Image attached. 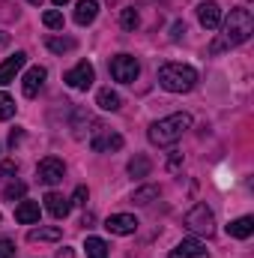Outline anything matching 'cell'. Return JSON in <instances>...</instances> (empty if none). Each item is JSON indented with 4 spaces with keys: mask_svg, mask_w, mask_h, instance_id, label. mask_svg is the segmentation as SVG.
Segmentation results:
<instances>
[{
    "mask_svg": "<svg viewBox=\"0 0 254 258\" xmlns=\"http://www.w3.org/2000/svg\"><path fill=\"white\" fill-rule=\"evenodd\" d=\"M96 105H99L102 111H117V108L123 105V99H120V93H117V90L102 87V90L96 93Z\"/></svg>",
    "mask_w": 254,
    "mask_h": 258,
    "instance_id": "17",
    "label": "cell"
},
{
    "mask_svg": "<svg viewBox=\"0 0 254 258\" xmlns=\"http://www.w3.org/2000/svg\"><path fill=\"white\" fill-rule=\"evenodd\" d=\"M171 258H209V249L197 237H186L171 249Z\"/></svg>",
    "mask_w": 254,
    "mask_h": 258,
    "instance_id": "9",
    "label": "cell"
},
{
    "mask_svg": "<svg viewBox=\"0 0 254 258\" xmlns=\"http://www.w3.org/2000/svg\"><path fill=\"white\" fill-rule=\"evenodd\" d=\"M42 24H45V27H51V30H63V12L48 9V12L42 15Z\"/></svg>",
    "mask_w": 254,
    "mask_h": 258,
    "instance_id": "24",
    "label": "cell"
},
{
    "mask_svg": "<svg viewBox=\"0 0 254 258\" xmlns=\"http://www.w3.org/2000/svg\"><path fill=\"white\" fill-rule=\"evenodd\" d=\"M39 213H42L39 201H21V204L15 207V222H21V225H36V222H39Z\"/></svg>",
    "mask_w": 254,
    "mask_h": 258,
    "instance_id": "15",
    "label": "cell"
},
{
    "mask_svg": "<svg viewBox=\"0 0 254 258\" xmlns=\"http://www.w3.org/2000/svg\"><path fill=\"white\" fill-rule=\"evenodd\" d=\"M90 147L96 153H105V150H120L123 147V135L111 132L105 123H96L93 126V138H90Z\"/></svg>",
    "mask_w": 254,
    "mask_h": 258,
    "instance_id": "6",
    "label": "cell"
},
{
    "mask_svg": "<svg viewBox=\"0 0 254 258\" xmlns=\"http://www.w3.org/2000/svg\"><path fill=\"white\" fill-rule=\"evenodd\" d=\"M30 3H33V6H39V3H42V0H30Z\"/></svg>",
    "mask_w": 254,
    "mask_h": 258,
    "instance_id": "36",
    "label": "cell"
},
{
    "mask_svg": "<svg viewBox=\"0 0 254 258\" xmlns=\"http://www.w3.org/2000/svg\"><path fill=\"white\" fill-rule=\"evenodd\" d=\"M27 63V54L24 51H15L12 57H6L3 63H0V84H9V81H15V75L21 72V66Z\"/></svg>",
    "mask_w": 254,
    "mask_h": 258,
    "instance_id": "13",
    "label": "cell"
},
{
    "mask_svg": "<svg viewBox=\"0 0 254 258\" xmlns=\"http://www.w3.org/2000/svg\"><path fill=\"white\" fill-rule=\"evenodd\" d=\"M197 18H200V24L206 30H218L221 27V6L215 0H206V3L197 6Z\"/></svg>",
    "mask_w": 254,
    "mask_h": 258,
    "instance_id": "10",
    "label": "cell"
},
{
    "mask_svg": "<svg viewBox=\"0 0 254 258\" xmlns=\"http://www.w3.org/2000/svg\"><path fill=\"white\" fill-rule=\"evenodd\" d=\"M45 45H48L54 54H66V51H72L78 42H75L72 36H48V39H45Z\"/></svg>",
    "mask_w": 254,
    "mask_h": 258,
    "instance_id": "21",
    "label": "cell"
},
{
    "mask_svg": "<svg viewBox=\"0 0 254 258\" xmlns=\"http://www.w3.org/2000/svg\"><path fill=\"white\" fill-rule=\"evenodd\" d=\"M45 78H48L45 66H30V69H27V75L21 78V90H24V96H36V93H39V87L45 84Z\"/></svg>",
    "mask_w": 254,
    "mask_h": 258,
    "instance_id": "12",
    "label": "cell"
},
{
    "mask_svg": "<svg viewBox=\"0 0 254 258\" xmlns=\"http://www.w3.org/2000/svg\"><path fill=\"white\" fill-rule=\"evenodd\" d=\"M186 228L191 234H203V237H212L215 231V216L206 204H194L189 213H186Z\"/></svg>",
    "mask_w": 254,
    "mask_h": 258,
    "instance_id": "4",
    "label": "cell"
},
{
    "mask_svg": "<svg viewBox=\"0 0 254 258\" xmlns=\"http://www.w3.org/2000/svg\"><path fill=\"white\" fill-rule=\"evenodd\" d=\"M15 168H18L15 162H3V165H0V177H6V174H15Z\"/></svg>",
    "mask_w": 254,
    "mask_h": 258,
    "instance_id": "30",
    "label": "cell"
},
{
    "mask_svg": "<svg viewBox=\"0 0 254 258\" xmlns=\"http://www.w3.org/2000/svg\"><path fill=\"white\" fill-rule=\"evenodd\" d=\"M111 75H114V81H120V84H132L135 78H138V72H141V63L132 57V54H117V57H111Z\"/></svg>",
    "mask_w": 254,
    "mask_h": 258,
    "instance_id": "5",
    "label": "cell"
},
{
    "mask_svg": "<svg viewBox=\"0 0 254 258\" xmlns=\"http://www.w3.org/2000/svg\"><path fill=\"white\" fill-rule=\"evenodd\" d=\"M60 237H63V228H60V225H39V228H33V231L27 234L30 243H39V240L48 243V240H60Z\"/></svg>",
    "mask_w": 254,
    "mask_h": 258,
    "instance_id": "18",
    "label": "cell"
},
{
    "mask_svg": "<svg viewBox=\"0 0 254 258\" xmlns=\"http://www.w3.org/2000/svg\"><path fill=\"white\" fill-rule=\"evenodd\" d=\"M51 3H54V6H66V3H69V0H51Z\"/></svg>",
    "mask_w": 254,
    "mask_h": 258,
    "instance_id": "35",
    "label": "cell"
},
{
    "mask_svg": "<svg viewBox=\"0 0 254 258\" xmlns=\"http://www.w3.org/2000/svg\"><path fill=\"white\" fill-rule=\"evenodd\" d=\"M15 255V243L12 240H0V258H12Z\"/></svg>",
    "mask_w": 254,
    "mask_h": 258,
    "instance_id": "29",
    "label": "cell"
},
{
    "mask_svg": "<svg viewBox=\"0 0 254 258\" xmlns=\"http://www.w3.org/2000/svg\"><path fill=\"white\" fill-rule=\"evenodd\" d=\"M84 249H87V258H108V243L102 237H87Z\"/></svg>",
    "mask_w": 254,
    "mask_h": 258,
    "instance_id": "22",
    "label": "cell"
},
{
    "mask_svg": "<svg viewBox=\"0 0 254 258\" xmlns=\"http://www.w3.org/2000/svg\"><path fill=\"white\" fill-rule=\"evenodd\" d=\"M63 174H66V165H63V159H57V156H45V159L36 165V177H39V183H45V186L60 183Z\"/></svg>",
    "mask_w": 254,
    "mask_h": 258,
    "instance_id": "7",
    "label": "cell"
},
{
    "mask_svg": "<svg viewBox=\"0 0 254 258\" xmlns=\"http://www.w3.org/2000/svg\"><path fill=\"white\" fill-rule=\"evenodd\" d=\"M159 84L168 93H189L197 84V72L186 63H165L159 69Z\"/></svg>",
    "mask_w": 254,
    "mask_h": 258,
    "instance_id": "2",
    "label": "cell"
},
{
    "mask_svg": "<svg viewBox=\"0 0 254 258\" xmlns=\"http://www.w3.org/2000/svg\"><path fill=\"white\" fill-rule=\"evenodd\" d=\"M42 201H45V210H48L54 219H66V216H69V210H72V201L63 198L60 192H48Z\"/></svg>",
    "mask_w": 254,
    "mask_h": 258,
    "instance_id": "14",
    "label": "cell"
},
{
    "mask_svg": "<svg viewBox=\"0 0 254 258\" xmlns=\"http://www.w3.org/2000/svg\"><path fill=\"white\" fill-rule=\"evenodd\" d=\"M18 141H21V129H12V135H9V144H12V147H15V144H18Z\"/></svg>",
    "mask_w": 254,
    "mask_h": 258,
    "instance_id": "32",
    "label": "cell"
},
{
    "mask_svg": "<svg viewBox=\"0 0 254 258\" xmlns=\"http://www.w3.org/2000/svg\"><path fill=\"white\" fill-rule=\"evenodd\" d=\"M180 33H186V24H180V21H177V24H174V33H171V39H180Z\"/></svg>",
    "mask_w": 254,
    "mask_h": 258,
    "instance_id": "31",
    "label": "cell"
},
{
    "mask_svg": "<svg viewBox=\"0 0 254 258\" xmlns=\"http://www.w3.org/2000/svg\"><path fill=\"white\" fill-rule=\"evenodd\" d=\"M120 24H123V30H135V27L141 24V18H138L135 9H123V12H120Z\"/></svg>",
    "mask_w": 254,
    "mask_h": 258,
    "instance_id": "27",
    "label": "cell"
},
{
    "mask_svg": "<svg viewBox=\"0 0 254 258\" xmlns=\"http://www.w3.org/2000/svg\"><path fill=\"white\" fill-rule=\"evenodd\" d=\"M54 258H75V252H72V249H66V246H63V249H60V252H57Z\"/></svg>",
    "mask_w": 254,
    "mask_h": 258,
    "instance_id": "33",
    "label": "cell"
},
{
    "mask_svg": "<svg viewBox=\"0 0 254 258\" xmlns=\"http://www.w3.org/2000/svg\"><path fill=\"white\" fill-rule=\"evenodd\" d=\"M87 186H78V189H75V195H72V198H69V201H72V204H75V207H84V204H87Z\"/></svg>",
    "mask_w": 254,
    "mask_h": 258,
    "instance_id": "28",
    "label": "cell"
},
{
    "mask_svg": "<svg viewBox=\"0 0 254 258\" xmlns=\"http://www.w3.org/2000/svg\"><path fill=\"white\" fill-rule=\"evenodd\" d=\"M221 45H242L254 33V18L248 9H230L224 27H221Z\"/></svg>",
    "mask_w": 254,
    "mask_h": 258,
    "instance_id": "3",
    "label": "cell"
},
{
    "mask_svg": "<svg viewBox=\"0 0 254 258\" xmlns=\"http://www.w3.org/2000/svg\"><path fill=\"white\" fill-rule=\"evenodd\" d=\"M6 42H9V36H6V33L0 30V45H6Z\"/></svg>",
    "mask_w": 254,
    "mask_h": 258,
    "instance_id": "34",
    "label": "cell"
},
{
    "mask_svg": "<svg viewBox=\"0 0 254 258\" xmlns=\"http://www.w3.org/2000/svg\"><path fill=\"white\" fill-rule=\"evenodd\" d=\"M227 234H230V237H239V240L251 237L254 234V219L251 216H239V219H233V222L227 225Z\"/></svg>",
    "mask_w": 254,
    "mask_h": 258,
    "instance_id": "19",
    "label": "cell"
},
{
    "mask_svg": "<svg viewBox=\"0 0 254 258\" xmlns=\"http://www.w3.org/2000/svg\"><path fill=\"white\" fill-rule=\"evenodd\" d=\"M96 15H99V0H78V6H75V24L87 27V24L96 21Z\"/></svg>",
    "mask_w": 254,
    "mask_h": 258,
    "instance_id": "16",
    "label": "cell"
},
{
    "mask_svg": "<svg viewBox=\"0 0 254 258\" xmlns=\"http://www.w3.org/2000/svg\"><path fill=\"white\" fill-rule=\"evenodd\" d=\"M153 171V162H150V156H144V153H135V159H129V174L132 177H147Z\"/></svg>",
    "mask_w": 254,
    "mask_h": 258,
    "instance_id": "20",
    "label": "cell"
},
{
    "mask_svg": "<svg viewBox=\"0 0 254 258\" xmlns=\"http://www.w3.org/2000/svg\"><path fill=\"white\" fill-rule=\"evenodd\" d=\"M93 78H96V69H93V63H87V60H81L75 69H69L63 75V81L72 90H87L93 84Z\"/></svg>",
    "mask_w": 254,
    "mask_h": 258,
    "instance_id": "8",
    "label": "cell"
},
{
    "mask_svg": "<svg viewBox=\"0 0 254 258\" xmlns=\"http://www.w3.org/2000/svg\"><path fill=\"white\" fill-rule=\"evenodd\" d=\"M186 129H191V114L180 111V114H171V117L156 120V123L150 126V132H147V138H150L156 147H171V144H177V141L183 138Z\"/></svg>",
    "mask_w": 254,
    "mask_h": 258,
    "instance_id": "1",
    "label": "cell"
},
{
    "mask_svg": "<svg viewBox=\"0 0 254 258\" xmlns=\"http://www.w3.org/2000/svg\"><path fill=\"white\" fill-rule=\"evenodd\" d=\"M24 192H27V183H21V180H12V183L3 189V198H6V201H15V198H24Z\"/></svg>",
    "mask_w": 254,
    "mask_h": 258,
    "instance_id": "26",
    "label": "cell"
},
{
    "mask_svg": "<svg viewBox=\"0 0 254 258\" xmlns=\"http://www.w3.org/2000/svg\"><path fill=\"white\" fill-rule=\"evenodd\" d=\"M12 114H15V99L0 90V120H9Z\"/></svg>",
    "mask_w": 254,
    "mask_h": 258,
    "instance_id": "25",
    "label": "cell"
},
{
    "mask_svg": "<svg viewBox=\"0 0 254 258\" xmlns=\"http://www.w3.org/2000/svg\"><path fill=\"white\" fill-rule=\"evenodd\" d=\"M156 198H159V186H153V183H150V186L135 189V195H132V201H135L138 207H147V204H150V201H156Z\"/></svg>",
    "mask_w": 254,
    "mask_h": 258,
    "instance_id": "23",
    "label": "cell"
},
{
    "mask_svg": "<svg viewBox=\"0 0 254 258\" xmlns=\"http://www.w3.org/2000/svg\"><path fill=\"white\" fill-rule=\"evenodd\" d=\"M105 228L111 231V234H135L138 231V219L132 216V213H114V216H108V222H105Z\"/></svg>",
    "mask_w": 254,
    "mask_h": 258,
    "instance_id": "11",
    "label": "cell"
}]
</instances>
